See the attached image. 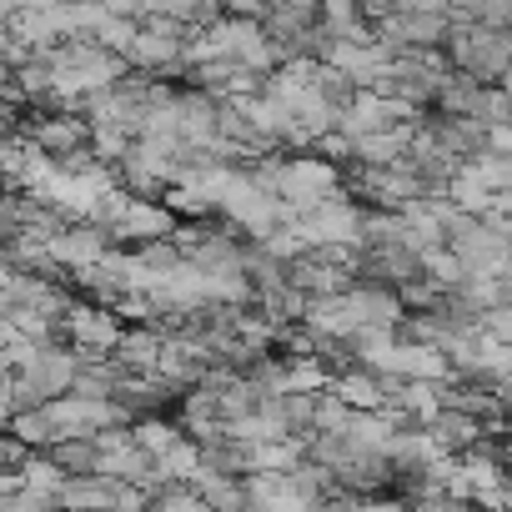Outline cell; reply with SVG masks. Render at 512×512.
Returning <instances> with one entry per match:
<instances>
[{
    "instance_id": "obj_1",
    "label": "cell",
    "mask_w": 512,
    "mask_h": 512,
    "mask_svg": "<svg viewBox=\"0 0 512 512\" xmlns=\"http://www.w3.org/2000/svg\"><path fill=\"white\" fill-rule=\"evenodd\" d=\"M442 56L452 71L507 86V61H512V26H477V21H447L442 31Z\"/></svg>"
},
{
    "instance_id": "obj_2",
    "label": "cell",
    "mask_w": 512,
    "mask_h": 512,
    "mask_svg": "<svg viewBox=\"0 0 512 512\" xmlns=\"http://www.w3.org/2000/svg\"><path fill=\"white\" fill-rule=\"evenodd\" d=\"M342 191H347L342 186V166L327 161V156H317V151L282 156V166H277V196L292 201L297 211L317 206L322 196H342Z\"/></svg>"
},
{
    "instance_id": "obj_3",
    "label": "cell",
    "mask_w": 512,
    "mask_h": 512,
    "mask_svg": "<svg viewBox=\"0 0 512 512\" xmlns=\"http://www.w3.org/2000/svg\"><path fill=\"white\" fill-rule=\"evenodd\" d=\"M61 332L71 347H96V352H111L116 337H121V317L91 297H71L66 312H61Z\"/></svg>"
},
{
    "instance_id": "obj_4",
    "label": "cell",
    "mask_w": 512,
    "mask_h": 512,
    "mask_svg": "<svg viewBox=\"0 0 512 512\" xmlns=\"http://www.w3.org/2000/svg\"><path fill=\"white\" fill-rule=\"evenodd\" d=\"M116 246V236H111V226L106 221H91V216H76V221H66L51 241H46V251L56 256L61 267H86V262H101V256Z\"/></svg>"
},
{
    "instance_id": "obj_5",
    "label": "cell",
    "mask_w": 512,
    "mask_h": 512,
    "mask_svg": "<svg viewBox=\"0 0 512 512\" xmlns=\"http://www.w3.org/2000/svg\"><path fill=\"white\" fill-rule=\"evenodd\" d=\"M287 282H292L297 292H307V297H327V292H342V287L352 282V272H347V267H332L327 256H317V251L307 246L302 256H292V262H287Z\"/></svg>"
},
{
    "instance_id": "obj_6",
    "label": "cell",
    "mask_w": 512,
    "mask_h": 512,
    "mask_svg": "<svg viewBox=\"0 0 512 512\" xmlns=\"http://www.w3.org/2000/svg\"><path fill=\"white\" fill-rule=\"evenodd\" d=\"M176 136L181 141H211L216 136V96L201 86H176Z\"/></svg>"
},
{
    "instance_id": "obj_7",
    "label": "cell",
    "mask_w": 512,
    "mask_h": 512,
    "mask_svg": "<svg viewBox=\"0 0 512 512\" xmlns=\"http://www.w3.org/2000/svg\"><path fill=\"white\" fill-rule=\"evenodd\" d=\"M412 126H417V121H397V126L352 136V161H357V166H392V161H402V151H407V141H412Z\"/></svg>"
},
{
    "instance_id": "obj_8",
    "label": "cell",
    "mask_w": 512,
    "mask_h": 512,
    "mask_svg": "<svg viewBox=\"0 0 512 512\" xmlns=\"http://www.w3.org/2000/svg\"><path fill=\"white\" fill-rule=\"evenodd\" d=\"M161 352V332L151 322H121V337L111 347V357L121 362V372H151Z\"/></svg>"
},
{
    "instance_id": "obj_9",
    "label": "cell",
    "mask_w": 512,
    "mask_h": 512,
    "mask_svg": "<svg viewBox=\"0 0 512 512\" xmlns=\"http://www.w3.org/2000/svg\"><path fill=\"white\" fill-rule=\"evenodd\" d=\"M317 26L332 41H372V21L362 16L357 0H317Z\"/></svg>"
},
{
    "instance_id": "obj_10",
    "label": "cell",
    "mask_w": 512,
    "mask_h": 512,
    "mask_svg": "<svg viewBox=\"0 0 512 512\" xmlns=\"http://www.w3.org/2000/svg\"><path fill=\"white\" fill-rule=\"evenodd\" d=\"M347 407H357V412H367V407H382V377L372 372V367H362V362H352V367H342L332 382H327Z\"/></svg>"
},
{
    "instance_id": "obj_11",
    "label": "cell",
    "mask_w": 512,
    "mask_h": 512,
    "mask_svg": "<svg viewBox=\"0 0 512 512\" xmlns=\"http://www.w3.org/2000/svg\"><path fill=\"white\" fill-rule=\"evenodd\" d=\"M352 297H357V307H362V322H382V327H397L402 322V302H397V287H387V282H362V277H352Z\"/></svg>"
},
{
    "instance_id": "obj_12",
    "label": "cell",
    "mask_w": 512,
    "mask_h": 512,
    "mask_svg": "<svg viewBox=\"0 0 512 512\" xmlns=\"http://www.w3.org/2000/svg\"><path fill=\"white\" fill-rule=\"evenodd\" d=\"M46 452L56 457V467H61L66 477H81V472H96V467H101V447H96V437H56Z\"/></svg>"
},
{
    "instance_id": "obj_13",
    "label": "cell",
    "mask_w": 512,
    "mask_h": 512,
    "mask_svg": "<svg viewBox=\"0 0 512 512\" xmlns=\"http://www.w3.org/2000/svg\"><path fill=\"white\" fill-rule=\"evenodd\" d=\"M191 482L201 487V502H206V507H221V512L246 507V487H241V477H226V472H206V467H196Z\"/></svg>"
},
{
    "instance_id": "obj_14",
    "label": "cell",
    "mask_w": 512,
    "mask_h": 512,
    "mask_svg": "<svg viewBox=\"0 0 512 512\" xmlns=\"http://www.w3.org/2000/svg\"><path fill=\"white\" fill-rule=\"evenodd\" d=\"M6 36H16L26 51H46V46H56V36H51V21H46V11L41 6H31V0H26V6L6 21Z\"/></svg>"
},
{
    "instance_id": "obj_15",
    "label": "cell",
    "mask_w": 512,
    "mask_h": 512,
    "mask_svg": "<svg viewBox=\"0 0 512 512\" xmlns=\"http://www.w3.org/2000/svg\"><path fill=\"white\" fill-rule=\"evenodd\" d=\"M6 432H11L16 442H26V447H51V442H56V427H51L46 407H16V412L6 417Z\"/></svg>"
},
{
    "instance_id": "obj_16",
    "label": "cell",
    "mask_w": 512,
    "mask_h": 512,
    "mask_svg": "<svg viewBox=\"0 0 512 512\" xmlns=\"http://www.w3.org/2000/svg\"><path fill=\"white\" fill-rule=\"evenodd\" d=\"M156 457V477L166 482V477H186L191 482V472H196V442L186 437V432H176L161 452H151Z\"/></svg>"
},
{
    "instance_id": "obj_17",
    "label": "cell",
    "mask_w": 512,
    "mask_h": 512,
    "mask_svg": "<svg viewBox=\"0 0 512 512\" xmlns=\"http://www.w3.org/2000/svg\"><path fill=\"white\" fill-rule=\"evenodd\" d=\"M16 472H21V482H31V487H46V492H56V487L66 482V472L56 467V457H51L46 447H31V452L21 457V467H16Z\"/></svg>"
},
{
    "instance_id": "obj_18",
    "label": "cell",
    "mask_w": 512,
    "mask_h": 512,
    "mask_svg": "<svg viewBox=\"0 0 512 512\" xmlns=\"http://www.w3.org/2000/svg\"><path fill=\"white\" fill-rule=\"evenodd\" d=\"M347 417H352V407H347L332 387H322V392H317V402H312V432H342V427H347Z\"/></svg>"
},
{
    "instance_id": "obj_19",
    "label": "cell",
    "mask_w": 512,
    "mask_h": 512,
    "mask_svg": "<svg viewBox=\"0 0 512 512\" xmlns=\"http://www.w3.org/2000/svg\"><path fill=\"white\" fill-rule=\"evenodd\" d=\"M131 36H136V16H111V11H106V16H101V26L91 31V41H96V46H106V51H116V56L131 46Z\"/></svg>"
},
{
    "instance_id": "obj_20",
    "label": "cell",
    "mask_w": 512,
    "mask_h": 512,
    "mask_svg": "<svg viewBox=\"0 0 512 512\" xmlns=\"http://www.w3.org/2000/svg\"><path fill=\"white\" fill-rule=\"evenodd\" d=\"M312 151H317V156H327V161H337V166H352V136H342L337 126H332V131H322V136L312 141Z\"/></svg>"
},
{
    "instance_id": "obj_21",
    "label": "cell",
    "mask_w": 512,
    "mask_h": 512,
    "mask_svg": "<svg viewBox=\"0 0 512 512\" xmlns=\"http://www.w3.org/2000/svg\"><path fill=\"white\" fill-rule=\"evenodd\" d=\"M387 11H447V0H387Z\"/></svg>"
},
{
    "instance_id": "obj_22",
    "label": "cell",
    "mask_w": 512,
    "mask_h": 512,
    "mask_svg": "<svg viewBox=\"0 0 512 512\" xmlns=\"http://www.w3.org/2000/svg\"><path fill=\"white\" fill-rule=\"evenodd\" d=\"M111 16H136V0H101Z\"/></svg>"
},
{
    "instance_id": "obj_23",
    "label": "cell",
    "mask_w": 512,
    "mask_h": 512,
    "mask_svg": "<svg viewBox=\"0 0 512 512\" xmlns=\"http://www.w3.org/2000/svg\"><path fill=\"white\" fill-rule=\"evenodd\" d=\"M357 6H362V16H367V21H377V16L387 11V0H357Z\"/></svg>"
},
{
    "instance_id": "obj_24",
    "label": "cell",
    "mask_w": 512,
    "mask_h": 512,
    "mask_svg": "<svg viewBox=\"0 0 512 512\" xmlns=\"http://www.w3.org/2000/svg\"><path fill=\"white\" fill-rule=\"evenodd\" d=\"M21 6H26V0H0V26H6V21H11Z\"/></svg>"
},
{
    "instance_id": "obj_25",
    "label": "cell",
    "mask_w": 512,
    "mask_h": 512,
    "mask_svg": "<svg viewBox=\"0 0 512 512\" xmlns=\"http://www.w3.org/2000/svg\"><path fill=\"white\" fill-rule=\"evenodd\" d=\"M11 337H16V327H11V317H6V312H0V347H6Z\"/></svg>"
}]
</instances>
